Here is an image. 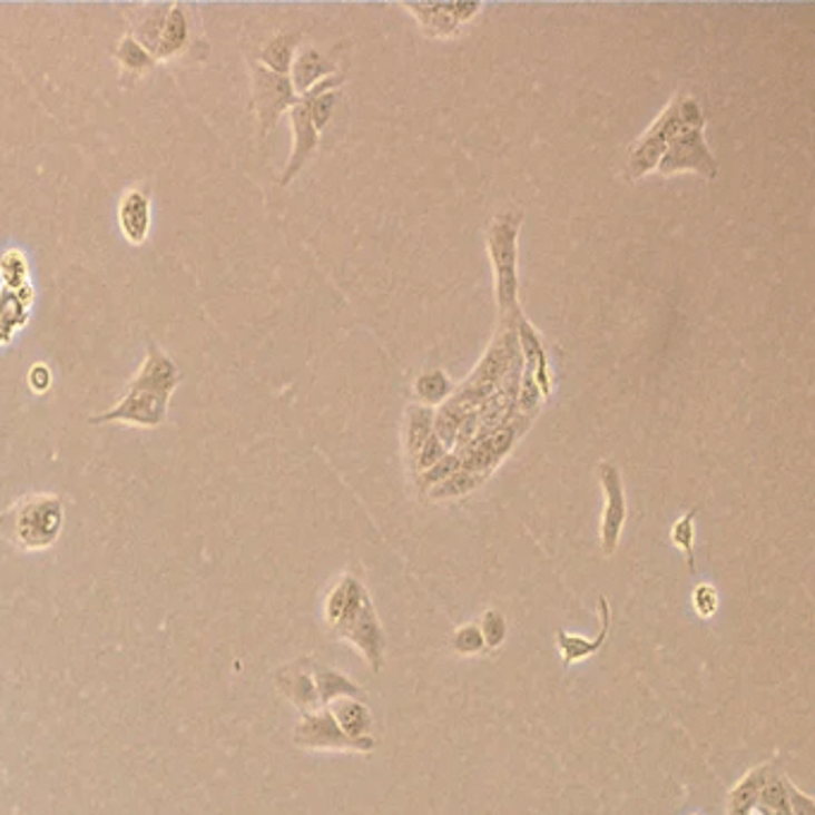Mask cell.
<instances>
[{
    "mask_svg": "<svg viewBox=\"0 0 815 815\" xmlns=\"http://www.w3.org/2000/svg\"><path fill=\"white\" fill-rule=\"evenodd\" d=\"M696 118H704V110H700V106L691 99V96L677 94L670 101V106H667L656 118V122L650 125L637 141H634V146L629 149L627 177L639 179V177L648 175L650 170H656L660 158L667 151V146L675 141V137L681 132V127Z\"/></svg>",
    "mask_w": 815,
    "mask_h": 815,
    "instance_id": "3",
    "label": "cell"
},
{
    "mask_svg": "<svg viewBox=\"0 0 815 815\" xmlns=\"http://www.w3.org/2000/svg\"><path fill=\"white\" fill-rule=\"evenodd\" d=\"M335 717L337 727L354 742H371L373 739V713L364 700L359 698H337L333 704L325 706Z\"/></svg>",
    "mask_w": 815,
    "mask_h": 815,
    "instance_id": "16",
    "label": "cell"
},
{
    "mask_svg": "<svg viewBox=\"0 0 815 815\" xmlns=\"http://www.w3.org/2000/svg\"><path fill=\"white\" fill-rule=\"evenodd\" d=\"M312 662L314 660H297L287 665L285 670L278 675V684L283 694L295 704L304 715L314 713L321 708V700L316 694V684L312 677Z\"/></svg>",
    "mask_w": 815,
    "mask_h": 815,
    "instance_id": "15",
    "label": "cell"
},
{
    "mask_svg": "<svg viewBox=\"0 0 815 815\" xmlns=\"http://www.w3.org/2000/svg\"><path fill=\"white\" fill-rule=\"evenodd\" d=\"M312 677L316 684L321 708L333 704V700H337V698H359V700L364 698L362 687H356L352 679H347L337 670H331V667L312 662Z\"/></svg>",
    "mask_w": 815,
    "mask_h": 815,
    "instance_id": "19",
    "label": "cell"
},
{
    "mask_svg": "<svg viewBox=\"0 0 815 815\" xmlns=\"http://www.w3.org/2000/svg\"><path fill=\"white\" fill-rule=\"evenodd\" d=\"M325 622L340 639L352 644L369 662L371 672H381L385 656V634L364 583L352 575L340 577L325 598Z\"/></svg>",
    "mask_w": 815,
    "mask_h": 815,
    "instance_id": "1",
    "label": "cell"
},
{
    "mask_svg": "<svg viewBox=\"0 0 815 815\" xmlns=\"http://www.w3.org/2000/svg\"><path fill=\"white\" fill-rule=\"evenodd\" d=\"M120 230L129 244H144L151 230V199L144 189H127L118 208Z\"/></svg>",
    "mask_w": 815,
    "mask_h": 815,
    "instance_id": "13",
    "label": "cell"
},
{
    "mask_svg": "<svg viewBox=\"0 0 815 815\" xmlns=\"http://www.w3.org/2000/svg\"><path fill=\"white\" fill-rule=\"evenodd\" d=\"M598 479L602 485V495H606V508L600 517V548L606 556H612L622 538V529L627 521V495L622 474L612 462L598 464Z\"/></svg>",
    "mask_w": 815,
    "mask_h": 815,
    "instance_id": "8",
    "label": "cell"
},
{
    "mask_svg": "<svg viewBox=\"0 0 815 815\" xmlns=\"http://www.w3.org/2000/svg\"><path fill=\"white\" fill-rule=\"evenodd\" d=\"M483 483V474H471V471H454L452 477L440 481L431 488L433 500H450V498H462L474 491Z\"/></svg>",
    "mask_w": 815,
    "mask_h": 815,
    "instance_id": "24",
    "label": "cell"
},
{
    "mask_svg": "<svg viewBox=\"0 0 815 815\" xmlns=\"http://www.w3.org/2000/svg\"><path fill=\"white\" fill-rule=\"evenodd\" d=\"M704 127L706 118H696L684 125L675 141L667 146V151L660 158L656 170L660 175H677L684 170H691L706 179H715L717 173H720V163L715 160V156L708 149Z\"/></svg>",
    "mask_w": 815,
    "mask_h": 815,
    "instance_id": "5",
    "label": "cell"
},
{
    "mask_svg": "<svg viewBox=\"0 0 815 815\" xmlns=\"http://www.w3.org/2000/svg\"><path fill=\"white\" fill-rule=\"evenodd\" d=\"M65 524V504L58 495H27L0 519V531L22 550L51 548Z\"/></svg>",
    "mask_w": 815,
    "mask_h": 815,
    "instance_id": "2",
    "label": "cell"
},
{
    "mask_svg": "<svg viewBox=\"0 0 815 815\" xmlns=\"http://www.w3.org/2000/svg\"><path fill=\"white\" fill-rule=\"evenodd\" d=\"M170 400L149 390H125V395L108 412L91 416V423H129V426L158 429L168 416Z\"/></svg>",
    "mask_w": 815,
    "mask_h": 815,
    "instance_id": "7",
    "label": "cell"
},
{
    "mask_svg": "<svg viewBox=\"0 0 815 815\" xmlns=\"http://www.w3.org/2000/svg\"><path fill=\"white\" fill-rule=\"evenodd\" d=\"M521 214H502L488 230V252L498 273V304L502 316L517 312V230Z\"/></svg>",
    "mask_w": 815,
    "mask_h": 815,
    "instance_id": "4",
    "label": "cell"
},
{
    "mask_svg": "<svg viewBox=\"0 0 815 815\" xmlns=\"http://www.w3.org/2000/svg\"><path fill=\"white\" fill-rule=\"evenodd\" d=\"M450 393V381L443 371H431L423 373V376L416 381V395L421 402L426 404H438L440 400H445Z\"/></svg>",
    "mask_w": 815,
    "mask_h": 815,
    "instance_id": "27",
    "label": "cell"
},
{
    "mask_svg": "<svg viewBox=\"0 0 815 815\" xmlns=\"http://www.w3.org/2000/svg\"><path fill=\"white\" fill-rule=\"evenodd\" d=\"M0 281L8 289H20L29 283V261L22 249H8L0 256Z\"/></svg>",
    "mask_w": 815,
    "mask_h": 815,
    "instance_id": "25",
    "label": "cell"
},
{
    "mask_svg": "<svg viewBox=\"0 0 815 815\" xmlns=\"http://www.w3.org/2000/svg\"><path fill=\"white\" fill-rule=\"evenodd\" d=\"M35 287L31 283L20 289L0 287V347H6L12 337L22 331L31 316V304H35Z\"/></svg>",
    "mask_w": 815,
    "mask_h": 815,
    "instance_id": "12",
    "label": "cell"
},
{
    "mask_svg": "<svg viewBox=\"0 0 815 815\" xmlns=\"http://www.w3.org/2000/svg\"><path fill=\"white\" fill-rule=\"evenodd\" d=\"M696 508L689 510L687 514H684L681 519L675 521V527L670 531V538L672 543L687 556V564H689V572H696V560H694V536H696V529H694V519H696Z\"/></svg>",
    "mask_w": 815,
    "mask_h": 815,
    "instance_id": "26",
    "label": "cell"
},
{
    "mask_svg": "<svg viewBox=\"0 0 815 815\" xmlns=\"http://www.w3.org/2000/svg\"><path fill=\"white\" fill-rule=\"evenodd\" d=\"M295 742L304 748H333V752H359L369 754L376 748V739L354 742L335 723L328 708L306 713L295 729Z\"/></svg>",
    "mask_w": 815,
    "mask_h": 815,
    "instance_id": "9",
    "label": "cell"
},
{
    "mask_svg": "<svg viewBox=\"0 0 815 815\" xmlns=\"http://www.w3.org/2000/svg\"><path fill=\"white\" fill-rule=\"evenodd\" d=\"M170 6L173 3L144 6L141 12L137 14V22L132 24V31H129V37H132L135 41H139L151 56L156 53V48H158L160 31H163V24H166Z\"/></svg>",
    "mask_w": 815,
    "mask_h": 815,
    "instance_id": "20",
    "label": "cell"
},
{
    "mask_svg": "<svg viewBox=\"0 0 815 815\" xmlns=\"http://www.w3.org/2000/svg\"><path fill=\"white\" fill-rule=\"evenodd\" d=\"M598 610H600V631L596 639H583L579 634H569V631H558V648L560 656L567 665L572 662H581L586 658L596 656L598 650L606 646L608 634H610V625H612V610H610V600L606 596L598 598Z\"/></svg>",
    "mask_w": 815,
    "mask_h": 815,
    "instance_id": "14",
    "label": "cell"
},
{
    "mask_svg": "<svg viewBox=\"0 0 815 815\" xmlns=\"http://www.w3.org/2000/svg\"><path fill=\"white\" fill-rule=\"evenodd\" d=\"M452 648L460 656H477L485 648L479 625H464L452 634Z\"/></svg>",
    "mask_w": 815,
    "mask_h": 815,
    "instance_id": "29",
    "label": "cell"
},
{
    "mask_svg": "<svg viewBox=\"0 0 815 815\" xmlns=\"http://www.w3.org/2000/svg\"><path fill=\"white\" fill-rule=\"evenodd\" d=\"M479 631H481L485 648H498V646H502L504 639H508V619H504V615L500 610H488L481 617Z\"/></svg>",
    "mask_w": 815,
    "mask_h": 815,
    "instance_id": "28",
    "label": "cell"
},
{
    "mask_svg": "<svg viewBox=\"0 0 815 815\" xmlns=\"http://www.w3.org/2000/svg\"><path fill=\"white\" fill-rule=\"evenodd\" d=\"M433 433V412L429 406H414L410 410V421H406V452L410 458H419V452L426 445V440Z\"/></svg>",
    "mask_w": 815,
    "mask_h": 815,
    "instance_id": "22",
    "label": "cell"
},
{
    "mask_svg": "<svg viewBox=\"0 0 815 815\" xmlns=\"http://www.w3.org/2000/svg\"><path fill=\"white\" fill-rule=\"evenodd\" d=\"M337 75V62H333L331 58H325L323 53H318L316 48H302V51L295 56V62H292L289 70V81L295 87L297 96L306 94L312 87H316L321 79Z\"/></svg>",
    "mask_w": 815,
    "mask_h": 815,
    "instance_id": "18",
    "label": "cell"
},
{
    "mask_svg": "<svg viewBox=\"0 0 815 815\" xmlns=\"http://www.w3.org/2000/svg\"><path fill=\"white\" fill-rule=\"evenodd\" d=\"M252 108L256 110V118L261 125V135L275 127L283 112H287L297 104V91L292 87L289 77L275 75L256 60L252 62Z\"/></svg>",
    "mask_w": 815,
    "mask_h": 815,
    "instance_id": "6",
    "label": "cell"
},
{
    "mask_svg": "<svg viewBox=\"0 0 815 815\" xmlns=\"http://www.w3.org/2000/svg\"><path fill=\"white\" fill-rule=\"evenodd\" d=\"M443 458H445V445L440 443L435 433H431V438L426 440V445H423V450L419 452V458H416L419 460V469L426 471V469H431L433 464H438Z\"/></svg>",
    "mask_w": 815,
    "mask_h": 815,
    "instance_id": "31",
    "label": "cell"
},
{
    "mask_svg": "<svg viewBox=\"0 0 815 815\" xmlns=\"http://www.w3.org/2000/svg\"><path fill=\"white\" fill-rule=\"evenodd\" d=\"M179 373L175 359L170 354L163 352L156 342H151L149 350H146V359L139 369L137 376L129 381V390H149V393L168 397L175 393V387L179 385Z\"/></svg>",
    "mask_w": 815,
    "mask_h": 815,
    "instance_id": "11",
    "label": "cell"
},
{
    "mask_svg": "<svg viewBox=\"0 0 815 815\" xmlns=\"http://www.w3.org/2000/svg\"><path fill=\"white\" fill-rule=\"evenodd\" d=\"M789 806H792V815H815L813 798L806 796L804 792H798L792 782H789Z\"/></svg>",
    "mask_w": 815,
    "mask_h": 815,
    "instance_id": "33",
    "label": "cell"
},
{
    "mask_svg": "<svg viewBox=\"0 0 815 815\" xmlns=\"http://www.w3.org/2000/svg\"><path fill=\"white\" fill-rule=\"evenodd\" d=\"M116 56H118V62L122 65L127 72H137V75L154 70L156 62H158L139 41H135L129 35L122 37V41L118 43Z\"/></svg>",
    "mask_w": 815,
    "mask_h": 815,
    "instance_id": "23",
    "label": "cell"
},
{
    "mask_svg": "<svg viewBox=\"0 0 815 815\" xmlns=\"http://www.w3.org/2000/svg\"><path fill=\"white\" fill-rule=\"evenodd\" d=\"M289 122H292V135H295V146H292V154H289V160L285 166V173L281 177V185H289L292 179H295L308 160H312V156L316 154L318 149V129L314 127V120H312V112H308V106L306 101L297 99V104L292 106L289 110Z\"/></svg>",
    "mask_w": 815,
    "mask_h": 815,
    "instance_id": "10",
    "label": "cell"
},
{
    "mask_svg": "<svg viewBox=\"0 0 815 815\" xmlns=\"http://www.w3.org/2000/svg\"><path fill=\"white\" fill-rule=\"evenodd\" d=\"M300 37L302 35H278V37H273L264 48H261L256 62L264 65V68H268L275 75L289 77L292 62H295V56H297Z\"/></svg>",
    "mask_w": 815,
    "mask_h": 815,
    "instance_id": "21",
    "label": "cell"
},
{
    "mask_svg": "<svg viewBox=\"0 0 815 815\" xmlns=\"http://www.w3.org/2000/svg\"><path fill=\"white\" fill-rule=\"evenodd\" d=\"M27 383H29V387L31 390H35V393L37 395H43V393H48V390H51V385H53V373H51V369H48L46 364H35V366H31L29 369V373H27Z\"/></svg>",
    "mask_w": 815,
    "mask_h": 815,
    "instance_id": "32",
    "label": "cell"
},
{
    "mask_svg": "<svg viewBox=\"0 0 815 815\" xmlns=\"http://www.w3.org/2000/svg\"><path fill=\"white\" fill-rule=\"evenodd\" d=\"M691 602H694V610L698 617H713L715 610H717V602H720V598H717V591L713 589L710 583H700L694 589L691 593Z\"/></svg>",
    "mask_w": 815,
    "mask_h": 815,
    "instance_id": "30",
    "label": "cell"
},
{
    "mask_svg": "<svg viewBox=\"0 0 815 815\" xmlns=\"http://www.w3.org/2000/svg\"><path fill=\"white\" fill-rule=\"evenodd\" d=\"M189 41H192L189 8L185 3H173L168 18H166V24H163L154 58L156 60H170V58L183 53L185 48L189 46Z\"/></svg>",
    "mask_w": 815,
    "mask_h": 815,
    "instance_id": "17",
    "label": "cell"
}]
</instances>
